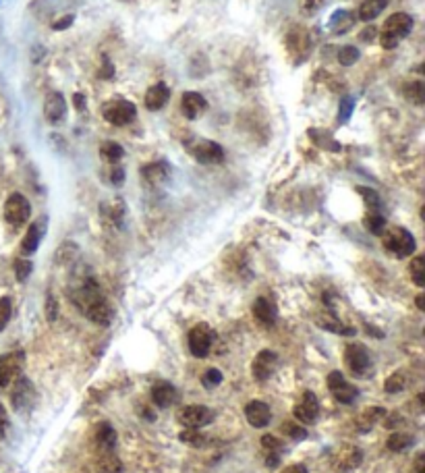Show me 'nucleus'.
<instances>
[{
    "label": "nucleus",
    "instance_id": "obj_4",
    "mask_svg": "<svg viewBox=\"0 0 425 473\" xmlns=\"http://www.w3.org/2000/svg\"><path fill=\"white\" fill-rule=\"evenodd\" d=\"M345 359H347V366L349 370L355 373L357 378H367L371 370H373V359H371V353L367 351L365 345L359 342H351L345 351Z\"/></svg>",
    "mask_w": 425,
    "mask_h": 473
},
{
    "label": "nucleus",
    "instance_id": "obj_39",
    "mask_svg": "<svg viewBox=\"0 0 425 473\" xmlns=\"http://www.w3.org/2000/svg\"><path fill=\"white\" fill-rule=\"evenodd\" d=\"M405 384H407V380H405V373L396 372L393 373L386 382H384V390L386 393H390V395H396V393H402L405 390Z\"/></svg>",
    "mask_w": 425,
    "mask_h": 473
},
{
    "label": "nucleus",
    "instance_id": "obj_45",
    "mask_svg": "<svg viewBox=\"0 0 425 473\" xmlns=\"http://www.w3.org/2000/svg\"><path fill=\"white\" fill-rule=\"evenodd\" d=\"M220 382H222V373H220V370H216V368L205 370L203 376H201V384H203L205 388H216Z\"/></svg>",
    "mask_w": 425,
    "mask_h": 473
},
{
    "label": "nucleus",
    "instance_id": "obj_41",
    "mask_svg": "<svg viewBox=\"0 0 425 473\" xmlns=\"http://www.w3.org/2000/svg\"><path fill=\"white\" fill-rule=\"evenodd\" d=\"M11 316H13V301H11V297H0V333L11 322Z\"/></svg>",
    "mask_w": 425,
    "mask_h": 473
},
{
    "label": "nucleus",
    "instance_id": "obj_28",
    "mask_svg": "<svg viewBox=\"0 0 425 473\" xmlns=\"http://www.w3.org/2000/svg\"><path fill=\"white\" fill-rule=\"evenodd\" d=\"M384 415H386V411H384L382 407H367V409L361 413L359 419H357V428H359L361 432H367V430H371V426L378 424Z\"/></svg>",
    "mask_w": 425,
    "mask_h": 473
},
{
    "label": "nucleus",
    "instance_id": "obj_36",
    "mask_svg": "<svg viewBox=\"0 0 425 473\" xmlns=\"http://www.w3.org/2000/svg\"><path fill=\"white\" fill-rule=\"evenodd\" d=\"M411 278L417 287H425V258L417 256L411 262Z\"/></svg>",
    "mask_w": 425,
    "mask_h": 473
},
{
    "label": "nucleus",
    "instance_id": "obj_20",
    "mask_svg": "<svg viewBox=\"0 0 425 473\" xmlns=\"http://www.w3.org/2000/svg\"><path fill=\"white\" fill-rule=\"evenodd\" d=\"M181 110L187 119H197L201 112L208 110V100L199 92H185L183 102H181Z\"/></svg>",
    "mask_w": 425,
    "mask_h": 473
},
{
    "label": "nucleus",
    "instance_id": "obj_31",
    "mask_svg": "<svg viewBox=\"0 0 425 473\" xmlns=\"http://www.w3.org/2000/svg\"><path fill=\"white\" fill-rule=\"evenodd\" d=\"M100 469L102 473H121L123 465H121L119 457H114V453L108 450V453H100Z\"/></svg>",
    "mask_w": 425,
    "mask_h": 473
},
{
    "label": "nucleus",
    "instance_id": "obj_2",
    "mask_svg": "<svg viewBox=\"0 0 425 473\" xmlns=\"http://www.w3.org/2000/svg\"><path fill=\"white\" fill-rule=\"evenodd\" d=\"M382 245H384V249L390 256L398 258V260L413 256L415 253V247H417L415 236L411 235L407 229H402V227L384 229V233H382Z\"/></svg>",
    "mask_w": 425,
    "mask_h": 473
},
{
    "label": "nucleus",
    "instance_id": "obj_3",
    "mask_svg": "<svg viewBox=\"0 0 425 473\" xmlns=\"http://www.w3.org/2000/svg\"><path fill=\"white\" fill-rule=\"evenodd\" d=\"M102 116L106 123L116 125V127H125L135 121L137 116V108L129 100H110L102 106Z\"/></svg>",
    "mask_w": 425,
    "mask_h": 473
},
{
    "label": "nucleus",
    "instance_id": "obj_5",
    "mask_svg": "<svg viewBox=\"0 0 425 473\" xmlns=\"http://www.w3.org/2000/svg\"><path fill=\"white\" fill-rule=\"evenodd\" d=\"M214 342H216V333L208 324H197V326H193L189 330V351L193 353V357H197V359L208 357V353L212 351Z\"/></svg>",
    "mask_w": 425,
    "mask_h": 473
},
{
    "label": "nucleus",
    "instance_id": "obj_10",
    "mask_svg": "<svg viewBox=\"0 0 425 473\" xmlns=\"http://www.w3.org/2000/svg\"><path fill=\"white\" fill-rule=\"evenodd\" d=\"M191 154L201 164H220L225 160V150L212 139H197L191 145Z\"/></svg>",
    "mask_w": 425,
    "mask_h": 473
},
{
    "label": "nucleus",
    "instance_id": "obj_55",
    "mask_svg": "<svg viewBox=\"0 0 425 473\" xmlns=\"http://www.w3.org/2000/svg\"><path fill=\"white\" fill-rule=\"evenodd\" d=\"M417 307H419V309H425V307H424V295H417Z\"/></svg>",
    "mask_w": 425,
    "mask_h": 473
},
{
    "label": "nucleus",
    "instance_id": "obj_16",
    "mask_svg": "<svg viewBox=\"0 0 425 473\" xmlns=\"http://www.w3.org/2000/svg\"><path fill=\"white\" fill-rule=\"evenodd\" d=\"M83 316H85L90 322L98 324V326H108V324L112 322V318H114V311H112V305L108 304V299L104 297V299H100L96 304L90 305V307L83 311Z\"/></svg>",
    "mask_w": 425,
    "mask_h": 473
},
{
    "label": "nucleus",
    "instance_id": "obj_38",
    "mask_svg": "<svg viewBox=\"0 0 425 473\" xmlns=\"http://www.w3.org/2000/svg\"><path fill=\"white\" fill-rule=\"evenodd\" d=\"M357 191H359L361 196H363V200H365V205H367V210L369 212H380V196L373 191V189H367V187H357Z\"/></svg>",
    "mask_w": 425,
    "mask_h": 473
},
{
    "label": "nucleus",
    "instance_id": "obj_14",
    "mask_svg": "<svg viewBox=\"0 0 425 473\" xmlns=\"http://www.w3.org/2000/svg\"><path fill=\"white\" fill-rule=\"evenodd\" d=\"M44 114H46V121L50 125H61L66 119V102L65 96L61 92H52L48 94L46 104H44Z\"/></svg>",
    "mask_w": 425,
    "mask_h": 473
},
{
    "label": "nucleus",
    "instance_id": "obj_51",
    "mask_svg": "<svg viewBox=\"0 0 425 473\" xmlns=\"http://www.w3.org/2000/svg\"><path fill=\"white\" fill-rule=\"evenodd\" d=\"M6 428H8V417H6V411H4V407L0 405V436H4Z\"/></svg>",
    "mask_w": 425,
    "mask_h": 473
},
{
    "label": "nucleus",
    "instance_id": "obj_25",
    "mask_svg": "<svg viewBox=\"0 0 425 473\" xmlns=\"http://www.w3.org/2000/svg\"><path fill=\"white\" fill-rule=\"evenodd\" d=\"M318 326L324 328V330H330V333H336V335H345V337H353L355 335V328H349L345 326L338 318H334L332 313H324V316H318Z\"/></svg>",
    "mask_w": 425,
    "mask_h": 473
},
{
    "label": "nucleus",
    "instance_id": "obj_13",
    "mask_svg": "<svg viewBox=\"0 0 425 473\" xmlns=\"http://www.w3.org/2000/svg\"><path fill=\"white\" fill-rule=\"evenodd\" d=\"M320 415V401L313 393H303V397L299 399V403L294 405V417L301 424H313Z\"/></svg>",
    "mask_w": 425,
    "mask_h": 473
},
{
    "label": "nucleus",
    "instance_id": "obj_24",
    "mask_svg": "<svg viewBox=\"0 0 425 473\" xmlns=\"http://www.w3.org/2000/svg\"><path fill=\"white\" fill-rule=\"evenodd\" d=\"M170 98V90L164 85V83H156V85H152L150 90H148V94H145V106L150 108V110H160L166 106V102Z\"/></svg>",
    "mask_w": 425,
    "mask_h": 473
},
{
    "label": "nucleus",
    "instance_id": "obj_44",
    "mask_svg": "<svg viewBox=\"0 0 425 473\" xmlns=\"http://www.w3.org/2000/svg\"><path fill=\"white\" fill-rule=\"evenodd\" d=\"M32 270H33V264L30 262V260L21 258V260H17V262H15V276H17V280H19V282H25V280L30 278Z\"/></svg>",
    "mask_w": 425,
    "mask_h": 473
},
{
    "label": "nucleus",
    "instance_id": "obj_53",
    "mask_svg": "<svg viewBox=\"0 0 425 473\" xmlns=\"http://www.w3.org/2000/svg\"><path fill=\"white\" fill-rule=\"evenodd\" d=\"M73 104H75L77 110H85V96L83 94H75L73 96Z\"/></svg>",
    "mask_w": 425,
    "mask_h": 473
},
{
    "label": "nucleus",
    "instance_id": "obj_27",
    "mask_svg": "<svg viewBox=\"0 0 425 473\" xmlns=\"http://www.w3.org/2000/svg\"><path fill=\"white\" fill-rule=\"evenodd\" d=\"M386 4H388V0H363L359 11H357V17L361 21H371L386 8Z\"/></svg>",
    "mask_w": 425,
    "mask_h": 473
},
{
    "label": "nucleus",
    "instance_id": "obj_21",
    "mask_svg": "<svg viewBox=\"0 0 425 473\" xmlns=\"http://www.w3.org/2000/svg\"><path fill=\"white\" fill-rule=\"evenodd\" d=\"M253 318L265 328L274 326V322H276V305L272 304L270 299H265V297H258L253 301Z\"/></svg>",
    "mask_w": 425,
    "mask_h": 473
},
{
    "label": "nucleus",
    "instance_id": "obj_8",
    "mask_svg": "<svg viewBox=\"0 0 425 473\" xmlns=\"http://www.w3.org/2000/svg\"><path fill=\"white\" fill-rule=\"evenodd\" d=\"M328 388H330V393H332V397L338 401V403H342V405H351V403H355V399H357V395H359V390L342 376L340 372H332L328 376Z\"/></svg>",
    "mask_w": 425,
    "mask_h": 473
},
{
    "label": "nucleus",
    "instance_id": "obj_29",
    "mask_svg": "<svg viewBox=\"0 0 425 473\" xmlns=\"http://www.w3.org/2000/svg\"><path fill=\"white\" fill-rule=\"evenodd\" d=\"M100 156H102V160H106V162H110V164H116V162L125 156V150H123V145L116 143V141H104V143L100 145Z\"/></svg>",
    "mask_w": 425,
    "mask_h": 473
},
{
    "label": "nucleus",
    "instance_id": "obj_52",
    "mask_svg": "<svg viewBox=\"0 0 425 473\" xmlns=\"http://www.w3.org/2000/svg\"><path fill=\"white\" fill-rule=\"evenodd\" d=\"M282 473H307V467L303 465V463H294V465H289V467H285Z\"/></svg>",
    "mask_w": 425,
    "mask_h": 473
},
{
    "label": "nucleus",
    "instance_id": "obj_9",
    "mask_svg": "<svg viewBox=\"0 0 425 473\" xmlns=\"http://www.w3.org/2000/svg\"><path fill=\"white\" fill-rule=\"evenodd\" d=\"M23 364H25L23 351H13L0 357V390H4L21 373Z\"/></svg>",
    "mask_w": 425,
    "mask_h": 473
},
{
    "label": "nucleus",
    "instance_id": "obj_37",
    "mask_svg": "<svg viewBox=\"0 0 425 473\" xmlns=\"http://www.w3.org/2000/svg\"><path fill=\"white\" fill-rule=\"evenodd\" d=\"M359 61V50L355 48V46H342L340 50H338V63L342 65V67H351V65H355Z\"/></svg>",
    "mask_w": 425,
    "mask_h": 473
},
{
    "label": "nucleus",
    "instance_id": "obj_35",
    "mask_svg": "<svg viewBox=\"0 0 425 473\" xmlns=\"http://www.w3.org/2000/svg\"><path fill=\"white\" fill-rule=\"evenodd\" d=\"M123 214H125V203L121 202V200L110 202V208L102 205V216L104 218H110V222H121L123 220Z\"/></svg>",
    "mask_w": 425,
    "mask_h": 473
},
{
    "label": "nucleus",
    "instance_id": "obj_15",
    "mask_svg": "<svg viewBox=\"0 0 425 473\" xmlns=\"http://www.w3.org/2000/svg\"><path fill=\"white\" fill-rule=\"evenodd\" d=\"M170 169L166 162H150L145 167H141V181L150 187H160L168 181Z\"/></svg>",
    "mask_w": 425,
    "mask_h": 473
},
{
    "label": "nucleus",
    "instance_id": "obj_46",
    "mask_svg": "<svg viewBox=\"0 0 425 473\" xmlns=\"http://www.w3.org/2000/svg\"><path fill=\"white\" fill-rule=\"evenodd\" d=\"M262 446L268 450V453H280V450H285V444H282L278 438L270 436V434H265L262 438Z\"/></svg>",
    "mask_w": 425,
    "mask_h": 473
},
{
    "label": "nucleus",
    "instance_id": "obj_22",
    "mask_svg": "<svg viewBox=\"0 0 425 473\" xmlns=\"http://www.w3.org/2000/svg\"><path fill=\"white\" fill-rule=\"evenodd\" d=\"M361 461H363V453L357 446H342L338 457H336V467L342 469V472H349V469L359 467Z\"/></svg>",
    "mask_w": 425,
    "mask_h": 473
},
{
    "label": "nucleus",
    "instance_id": "obj_34",
    "mask_svg": "<svg viewBox=\"0 0 425 473\" xmlns=\"http://www.w3.org/2000/svg\"><path fill=\"white\" fill-rule=\"evenodd\" d=\"M289 40H293V52H297V50H303V56H307L309 54V50H311V42H309V37H307V34H305V30H294L293 34L289 35Z\"/></svg>",
    "mask_w": 425,
    "mask_h": 473
},
{
    "label": "nucleus",
    "instance_id": "obj_42",
    "mask_svg": "<svg viewBox=\"0 0 425 473\" xmlns=\"http://www.w3.org/2000/svg\"><path fill=\"white\" fill-rule=\"evenodd\" d=\"M424 81H411L407 88V100L415 102V104H424Z\"/></svg>",
    "mask_w": 425,
    "mask_h": 473
},
{
    "label": "nucleus",
    "instance_id": "obj_50",
    "mask_svg": "<svg viewBox=\"0 0 425 473\" xmlns=\"http://www.w3.org/2000/svg\"><path fill=\"white\" fill-rule=\"evenodd\" d=\"M413 473H425V455L419 453L415 457V463H413Z\"/></svg>",
    "mask_w": 425,
    "mask_h": 473
},
{
    "label": "nucleus",
    "instance_id": "obj_12",
    "mask_svg": "<svg viewBox=\"0 0 425 473\" xmlns=\"http://www.w3.org/2000/svg\"><path fill=\"white\" fill-rule=\"evenodd\" d=\"M35 401V390H33V384L28 378H19L11 390V403L15 407V411H25L30 409Z\"/></svg>",
    "mask_w": 425,
    "mask_h": 473
},
{
    "label": "nucleus",
    "instance_id": "obj_47",
    "mask_svg": "<svg viewBox=\"0 0 425 473\" xmlns=\"http://www.w3.org/2000/svg\"><path fill=\"white\" fill-rule=\"evenodd\" d=\"M46 311H48V320H50V322H54V320H56L59 305H56V299H54V295H52V293L48 295V301H46Z\"/></svg>",
    "mask_w": 425,
    "mask_h": 473
},
{
    "label": "nucleus",
    "instance_id": "obj_43",
    "mask_svg": "<svg viewBox=\"0 0 425 473\" xmlns=\"http://www.w3.org/2000/svg\"><path fill=\"white\" fill-rule=\"evenodd\" d=\"M282 432L293 440H305L307 438V430L299 424H293V421H285L282 424Z\"/></svg>",
    "mask_w": 425,
    "mask_h": 473
},
{
    "label": "nucleus",
    "instance_id": "obj_1",
    "mask_svg": "<svg viewBox=\"0 0 425 473\" xmlns=\"http://www.w3.org/2000/svg\"><path fill=\"white\" fill-rule=\"evenodd\" d=\"M413 30V17L409 13H394L393 17L386 19L382 32H380V44L386 50L396 48Z\"/></svg>",
    "mask_w": 425,
    "mask_h": 473
},
{
    "label": "nucleus",
    "instance_id": "obj_32",
    "mask_svg": "<svg viewBox=\"0 0 425 473\" xmlns=\"http://www.w3.org/2000/svg\"><path fill=\"white\" fill-rule=\"evenodd\" d=\"M413 442H415V438H413L411 434L394 432L393 436L388 438V442H386V446H388L393 453H402V450H407L409 446H413Z\"/></svg>",
    "mask_w": 425,
    "mask_h": 473
},
{
    "label": "nucleus",
    "instance_id": "obj_30",
    "mask_svg": "<svg viewBox=\"0 0 425 473\" xmlns=\"http://www.w3.org/2000/svg\"><path fill=\"white\" fill-rule=\"evenodd\" d=\"M363 227L371 233V235H382L386 229V218L380 212H367L363 218Z\"/></svg>",
    "mask_w": 425,
    "mask_h": 473
},
{
    "label": "nucleus",
    "instance_id": "obj_18",
    "mask_svg": "<svg viewBox=\"0 0 425 473\" xmlns=\"http://www.w3.org/2000/svg\"><path fill=\"white\" fill-rule=\"evenodd\" d=\"M245 417L253 428H265L272 419V411L263 401H251L245 407Z\"/></svg>",
    "mask_w": 425,
    "mask_h": 473
},
{
    "label": "nucleus",
    "instance_id": "obj_26",
    "mask_svg": "<svg viewBox=\"0 0 425 473\" xmlns=\"http://www.w3.org/2000/svg\"><path fill=\"white\" fill-rule=\"evenodd\" d=\"M355 23V17L351 11H336L330 19V30L334 34H347Z\"/></svg>",
    "mask_w": 425,
    "mask_h": 473
},
{
    "label": "nucleus",
    "instance_id": "obj_54",
    "mask_svg": "<svg viewBox=\"0 0 425 473\" xmlns=\"http://www.w3.org/2000/svg\"><path fill=\"white\" fill-rule=\"evenodd\" d=\"M326 0H305V8L307 11H318Z\"/></svg>",
    "mask_w": 425,
    "mask_h": 473
},
{
    "label": "nucleus",
    "instance_id": "obj_40",
    "mask_svg": "<svg viewBox=\"0 0 425 473\" xmlns=\"http://www.w3.org/2000/svg\"><path fill=\"white\" fill-rule=\"evenodd\" d=\"M353 110H355V100L351 96H345L338 104V123H347L351 119Z\"/></svg>",
    "mask_w": 425,
    "mask_h": 473
},
{
    "label": "nucleus",
    "instance_id": "obj_6",
    "mask_svg": "<svg viewBox=\"0 0 425 473\" xmlns=\"http://www.w3.org/2000/svg\"><path fill=\"white\" fill-rule=\"evenodd\" d=\"M176 421L183 424L185 428L199 430L214 421V411L205 405H185L176 413Z\"/></svg>",
    "mask_w": 425,
    "mask_h": 473
},
{
    "label": "nucleus",
    "instance_id": "obj_49",
    "mask_svg": "<svg viewBox=\"0 0 425 473\" xmlns=\"http://www.w3.org/2000/svg\"><path fill=\"white\" fill-rule=\"evenodd\" d=\"M110 181H112L114 185H123V181H125V170L121 169V167H116V169L110 172Z\"/></svg>",
    "mask_w": 425,
    "mask_h": 473
},
{
    "label": "nucleus",
    "instance_id": "obj_23",
    "mask_svg": "<svg viewBox=\"0 0 425 473\" xmlns=\"http://www.w3.org/2000/svg\"><path fill=\"white\" fill-rule=\"evenodd\" d=\"M96 446L100 453H108L116 446V430L108 421H100L96 428Z\"/></svg>",
    "mask_w": 425,
    "mask_h": 473
},
{
    "label": "nucleus",
    "instance_id": "obj_17",
    "mask_svg": "<svg viewBox=\"0 0 425 473\" xmlns=\"http://www.w3.org/2000/svg\"><path fill=\"white\" fill-rule=\"evenodd\" d=\"M44 233H46V218H40V220H35L33 224H30L28 233H25L23 241H21V251H23L25 256L35 253L37 247H40V241H42Z\"/></svg>",
    "mask_w": 425,
    "mask_h": 473
},
{
    "label": "nucleus",
    "instance_id": "obj_33",
    "mask_svg": "<svg viewBox=\"0 0 425 473\" xmlns=\"http://www.w3.org/2000/svg\"><path fill=\"white\" fill-rule=\"evenodd\" d=\"M181 440L185 442V444H189V446H196V448H203V446H208L210 442H208V436H203L199 430H191V428H185L183 432H181Z\"/></svg>",
    "mask_w": 425,
    "mask_h": 473
},
{
    "label": "nucleus",
    "instance_id": "obj_7",
    "mask_svg": "<svg viewBox=\"0 0 425 473\" xmlns=\"http://www.w3.org/2000/svg\"><path fill=\"white\" fill-rule=\"evenodd\" d=\"M30 214H32V205L28 202V198L21 196V193H13V196L6 200V203H4V218H6V222L13 224V227H21V224H25L28 218H30Z\"/></svg>",
    "mask_w": 425,
    "mask_h": 473
},
{
    "label": "nucleus",
    "instance_id": "obj_48",
    "mask_svg": "<svg viewBox=\"0 0 425 473\" xmlns=\"http://www.w3.org/2000/svg\"><path fill=\"white\" fill-rule=\"evenodd\" d=\"M73 21H75V17L73 15H65L63 19H56L54 23H52V30H66V28H71L73 25Z\"/></svg>",
    "mask_w": 425,
    "mask_h": 473
},
{
    "label": "nucleus",
    "instance_id": "obj_19",
    "mask_svg": "<svg viewBox=\"0 0 425 473\" xmlns=\"http://www.w3.org/2000/svg\"><path fill=\"white\" fill-rule=\"evenodd\" d=\"M176 399H179V393H176V388L170 382H156L152 386V401H154L156 407L166 409V407L174 405Z\"/></svg>",
    "mask_w": 425,
    "mask_h": 473
},
{
    "label": "nucleus",
    "instance_id": "obj_11",
    "mask_svg": "<svg viewBox=\"0 0 425 473\" xmlns=\"http://www.w3.org/2000/svg\"><path fill=\"white\" fill-rule=\"evenodd\" d=\"M276 366H278V355H276L274 351H270V349L260 351V353L256 355L253 364H251V372H253L256 382H265V380H270L272 373H274V370H276Z\"/></svg>",
    "mask_w": 425,
    "mask_h": 473
}]
</instances>
